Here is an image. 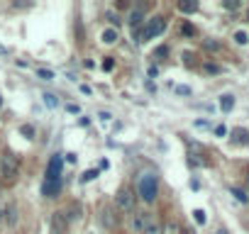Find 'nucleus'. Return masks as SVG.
<instances>
[{"label": "nucleus", "mask_w": 249, "mask_h": 234, "mask_svg": "<svg viewBox=\"0 0 249 234\" xmlns=\"http://www.w3.org/2000/svg\"><path fill=\"white\" fill-rule=\"evenodd\" d=\"M103 71H112V59H105L103 61Z\"/></svg>", "instance_id": "obj_26"}, {"label": "nucleus", "mask_w": 249, "mask_h": 234, "mask_svg": "<svg viewBox=\"0 0 249 234\" xmlns=\"http://www.w3.org/2000/svg\"><path fill=\"white\" fill-rule=\"evenodd\" d=\"M0 54H8V49H5V47H0Z\"/></svg>", "instance_id": "obj_32"}, {"label": "nucleus", "mask_w": 249, "mask_h": 234, "mask_svg": "<svg viewBox=\"0 0 249 234\" xmlns=\"http://www.w3.org/2000/svg\"><path fill=\"white\" fill-rule=\"evenodd\" d=\"M44 102H47L49 107H54V105H56V100H54V95H44Z\"/></svg>", "instance_id": "obj_27"}, {"label": "nucleus", "mask_w": 249, "mask_h": 234, "mask_svg": "<svg viewBox=\"0 0 249 234\" xmlns=\"http://www.w3.org/2000/svg\"><path fill=\"white\" fill-rule=\"evenodd\" d=\"M20 132H22L25 137H30V139H32V134H35V130H32L30 125H22V130H20Z\"/></svg>", "instance_id": "obj_22"}, {"label": "nucleus", "mask_w": 249, "mask_h": 234, "mask_svg": "<svg viewBox=\"0 0 249 234\" xmlns=\"http://www.w3.org/2000/svg\"><path fill=\"white\" fill-rule=\"evenodd\" d=\"M215 234H230V232H227V229H217Z\"/></svg>", "instance_id": "obj_31"}, {"label": "nucleus", "mask_w": 249, "mask_h": 234, "mask_svg": "<svg viewBox=\"0 0 249 234\" xmlns=\"http://www.w3.org/2000/svg\"><path fill=\"white\" fill-rule=\"evenodd\" d=\"M220 107H222L225 112H230V110L234 107V98H232V95H222V98H220Z\"/></svg>", "instance_id": "obj_14"}, {"label": "nucleus", "mask_w": 249, "mask_h": 234, "mask_svg": "<svg viewBox=\"0 0 249 234\" xmlns=\"http://www.w3.org/2000/svg\"><path fill=\"white\" fill-rule=\"evenodd\" d=\"M157 193H159V183H157V176L154 173H144L140 178V195L144 202H154L157 200Z\"/></svg>", "instance_id": "obj_2"}, {"label": "nucleus", "mask_w": 249, "mask_h": 234, "mask_svg": "<svg viewBox=\"0 0 249 234\" xmlns=\"http://www.w3.org/2000/svg\"><path fill=\"white\" fill-rule=\"evenodd\" d=\"M161 234H183V229H181L178 222H166V224L161 227Z\"/></svg>", "instance_id": "obj_10"}, {"label": "nucleus", "mask_w": 249, "mask_h": 234, "mask_svg": "<svg viewBox=\"0 0 249 234\" xmlns=\"http://www.w3.org/2000/svg\"><path fill=\"white\" fill-rule=\"evenodd\" d=\"M15 219H18V207H15V205H10V207H8V222H10V224H15Z\"/></svg>", "instance_id": "obj_18"}, {"label": "nucleus", "mask_w": 249, "mask_h": 234, "mask_svg": "<svg viewBox=\"0 0 249 234\" xmlns=\"http://www.w3.org/2000/svg\"><path fill=\"white\" fill-rule=\"evenodd\" d=\"M103 42H105V44L117 42V30H105V32H103Z\"/></svg>", "instance_id": "obj_15"}, {"label": "nucleus", "mask_w": 249, "mask_h": 234, "mask_svg": "<svg viewBox=\"0 0 249 234\" xmlns=\"http://www.w3.org/2000/svg\"><path fill=\"white\" fill-rule=\"evenodd\" d=\"M0 176H3L5 181H13L18 176V156L13 151H5L3 156H0Z\"/></svg>", "instance_id": "obj_3"}, {"label": "nucleus", "mask_w": 249, "mask_h": 234, "mask_svg": "<svg viewBox=\"0 0 249 234\" xmlns=\"http://www.w3.org/2000/svg\"><path fill=\"white\" fill-rule=\"evenodd\" d=\"M234 42H237V44H247L249 39H247V34H244V32H237V34H234Z\"/></svg>", "instance_id": "obj_20"}, {"label": "nucleus", "mask_w": 249, "mask_h": 234, "mask_svg": "<svg viewBox=\"0 0 249 234\" xmlns=\"http://www.w3.org/2000/svg\"><path fill=\"white\" fill-rule=\"evenodd\" d=\"M52 234H56V232H52Z\"/></svg>", "instance_id": "obj_37"}, {"label": "nucleus", "mask_w": 249, "mask_h": 234, "mask_svg": "<svg viewBox=\"0 0 249 234\" xmlns=\"http://www.w3.org/2000/svg\"><path fill=\"white\" fill-rule=\"evenodd\" d=\"M66 110H69L71 115H76V112H81V107H78V105H73V102H71V105H66Z\"/></svg>", "instance_id": "obj_28"}, {"label": "nucleus", "mask_w": 249, "mask_h": 234, "mask_svg": "<svg viewBox=\"0 0 249 234\" xmlns=\"http://www.w3.org/2000/svg\"><path fill=\"white\" fill-rule=\"evenodd\" d=\"M232 142H234V144H249V132L242 130V127L232 130Z\"/></svg>", "instance_id": "obj_7"}, {"label": "nucleus", "mask_w": 249, "mask_h": 234, "mask_svg": "<svg viewBox=\"0 0 249 234\" xmlns=\"http://www.w3.org/2000/svg\"><path fill=\"white\" fill-rule=\"evenodd\" d=\"M225 8H227V10H237V8H239V3H234V0H227Z\"/></svg>", "instance_id": "obj_25"}, {"label": "nucleus", "mask_w": 249, "mask_h": 234, "mask_svg": "<svg viewBox=\"0 0 249 234\" xmlns=\"http://www.w3.org/2000/svg\"><path fill=\"white\" fill-rule=\"evenodd\" d=\"M115 202H117V207H120L122 212H132V210H135V193H132L130 188H122V190L117 193Z\"/></svg>", "instance_id": "obj_4"}, {"label": "nucleus", "mask_w": 249, "mask_h": 234, "mask_svg": "<svg viewBox=\"0 0 249 234\" xmlns=\"http://www.w3.org/2000/svg\"><path fill=\"white\" fill-rule=\"evenodd\" d=\"M178 10H181V13H196V10H198V3H196V0H181Z\"/></svg>", "instance_id": "obj_11"}, {"label": "nucleus", "mask_w": 249, "mask_h": 234, "mask_svg": "<svg viewBox=\"0 0 249 234\" xmlns=\"http://www.w3.org/2000/svg\"><path fill=\"white\" fill-rule=\"evenodd\" d=\"M37 76H39L42 81H52V78H54V73H52L49 68H37Z\"/></svg>", "instance_id": "obj_16"}, {"label": "nucleus", "mask_w": 249, "mask_h": 234, "mask_svg": "<svg viewBox=\"0 0 249 234\" xmlns=\"http://www.w3.org/2000/svg\"><path fill=\"white\" fill-rule=\"evenodd\" d=\"M0 107H3V95H0Z\"/></svg>", "instance_id": "obj_34"}, {"label": "nucleus", "mask_w": 249, "mask_h": 234, "mask_svg": "<svg viewBox=\"0 0 249 234\" xmlns=\"http://www.w3.org/2000/svg\"><path fill=\"white\" fill-rule=\"evenodd\" d=\"M164 30H166V20H164V17H154V20H149L144 27L135 30V32H132V37H135V42H137V44H144V42H149V39L159 37Z\"/></svg>", "instance_id": "obj_1"}, {"label": "nucleus", "mask_w": 249, "mask_h": 234, "mask_svg": "<svg viewBox=\"0 0 249 234\" xmlns=\"http://www.w3.org/2000/svg\"><path fill=\"white\" fill-rule=\"evenodd\" d=\"M0 217H3V207H0Z\"/></svg>", "instance_id": "obj_35"}, {"label": "nucleus", "mask_w": 249, "mask_h": 234, "mask_svg": "<svg viewBox=\"0 0 249 234\" xmlns=\"http://www.w3.org/2000/svg\"><path fill=\"white\" fill-rule=\"evenodd\" d=\"M247 20H249V10H247Z\"/></svg>", "instance_id": "obj_36"}, {"label": "nucleus", "mask_w": 249, "mask_h": 234, "mask_svg": "<svg viewBox=\"0 0 249 234\" xmlns=\"http://www.w3.org/2000/svg\"><path fill=\"white\" fill-rule=\"evenodd\" d=\"M61 166H64V159H61V154H54V156H52V161H49L47 178H54V181H59V178H61Z\"/></svg>", "instance_id": "obj_6"}, {"label": "nucleus", "mask_w": 249, "mask_h": 234, "mask_svg": "<svg viewBox=\"0 0 249 234\" xmlns=\"http://www.w3.org/2000/svg\"><path fill=\"white\" fill-rule=\"evenodd\" d=\"M193 215H196V222H198V224H205V212H203V210H196Z\"/></svg>", "instance_id": "obj_21"}, {"label": "nucleus", "mask_w": 249, "mask_h": 234, "mask_svg": "<svg viewBox=\"0 0 249 234\" xmlns=\"http://www.w3.org/2000/svg\"><path fill=\"white\" fill-rule=\"evenodd\" d=\"M147 212H135L132 215V229H137V232H142L144 229V224H147Z\"/></svg>", "instance_id": "obj_8"}, {"label": "nucleus", "mask_w": 249, "mask_h": 234, "mask_svg": "<svg viewBox=\"0 0 249 234\" xmlns=\"http://www.w3.org/2000/svg\"><path fill=\"white\" fill-rule=\"evenodd\" d=\"M59 193H61V178H59V181L44 178V183H42V195H44V198H56Z\"/></svg>", "instance_id": "obj_5"}, {"label": "nucleus", "mask_w": 249, "mask_h": 234, "mask_svg": "<svg viewBox=\"0 0 249 234\" xmlns=\"http://www.w3.org/2000/svg\"><path fill=\"white\" fill-rule=\"evenodd\" d=\"M215 134H217V137H225V134H227V130L220 125V127H215Z\"/></svg>", "instance_id": "obj_29"}, {"label": "nucleus", "mask_w": 249, "mask_h": 234, "mask_svg": "<svg viewBox=\"0 0 249 234\" xmlns=\"http://www.w3.org/2000/svg\"><path fill=\"white\" fill-rule=\"evenodd\" d=\"M95 176H98V171H93V168H90V171H86V173L81 176V181H83V183H88V181H93Z\"/></svg>", "instance_id": "obj_19"}, {"label": "nucleus", "mask_w": 249, "mask_h": 234, "mask_svg": "<svg viewBox=\"0 0 249 234\" xmlns=\"http://www.w3.org/2000/svg\"><path fill=\"white\" fill-rule=\"evenodd\" d=\"M76 159H78L76 154H66V161H69V164H76Z\"/></svg>", "instance_id": "obj_30"}, {"label": "nucleus", "mask_w": 249, "mask_h": 234, "mask_svg": "<svg viewBox=\"0 0 249 234\" xmlns=\"http://www.w3.org/2000/svg\"><path fill=\"white\" fill-rule=\"evenodd\" d=\"M183 234H196V232H193V229H186V232H183Z\"/></svg>", "instance_id": "obj_33"}, {"label": "nucleus", "mask_w": 249, "mask_h": 234, "mask_svg": "<svg viewBox=\"0 0 249 234\" xmlns=\"http://www.w3.org/2000/svg\"><path fill=\"white\" fill-rule=\"evenodd\" d=\"M130 25H132V32L142 27V10H135V13L130 15Z\"/></svg>", "instance_id": "obj_13"}, {"label": "nucleus", "mask_w": 249, "mask_h": 234, "mask_svg": "<svg viewBox=\"0 0 249 234\" xmlns=\"http://www.w3.org/2000/svg\"><path fill=\"white\" fill-rule=\"evenodd\" d=\"M52 222H54V232H56V234H61V232L66 229V215H64V212H56Z\"/></svg>", "instance_id": "obj_9"}, {"label": "nucleus", "mask_w": 249, "mask_h": 234, "mask_svg": "<svg viewBox=\"0 0 249 234\" xmlns=\"http://www.w3.org/2000/svg\"><path fill=\"white\" fill-rule=\"evenodd\" d=\"M232 195H234L239 202H247V200H249V198H247V193H244V190H239V188H232Z\"/></svg>", "instance_id": "obj_17"}, {"label": "nucleus", "mask_w": 249, "mask_h": 234, "mask_svg": "<svg viewBox=\"0 0 249 234\" xmlns=\"http://www.w3.org/2000/svg\"><path fill=\"white\" fill-rule=\"evenodd\" d=\"M142 232H144V234H161V224L154 222V219H147V224H144Z\"/></svg>", "instance_id": "obj_12"}, {"label": "nucleus", "mask_w": 249, "mask_h": 234, "mask_svg": "<svg viewBox=\"0 0 249 234\" xmlns=\"http://www.w3.org/2000/svg\"><path fill=\"white\" fill-rule=\"evenodd\" d=\"M166 54H169V49H166V47H159L154 56H157V59H161V56H166Z\"/></svg>", "instance_id": "obj_23"}, {"label": "nucleus", "mask_w": 249, "mask_h": 234, "mask_svg": "<svg viewBox=\"0 0 249 234\" xmlns=\"http://www.w3.org/2000/svg\"><path fill=\"white\" fill-rule=\"evenodd\" d=\"M176 93H178V95H188L191 88H186V85H176Z\"/></svg>", "instance_id": "obj_24"}]
</instances>
